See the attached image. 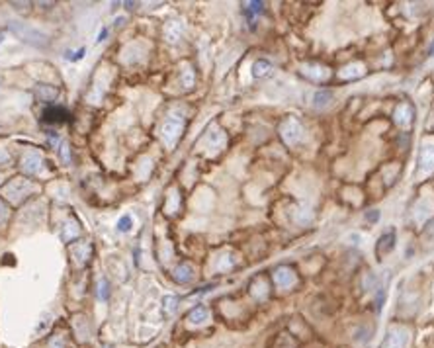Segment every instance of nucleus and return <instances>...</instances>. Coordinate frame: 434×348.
Returning a JSON list of instances; mask_svg holds the SVG:
<instances>
[{"instance_id": "1", "label": "nucleus", "mask_w": 434, "mask_h": 348, "mask_svg": "<svg viewBox=\"0 0 434 348\" xmlns=\"http://www.w3.org/2000/svg\"><path fill=\"white\" fill-rule=\"evenodd\" d=\"M409 330L405 327H391L381 342V348H407Z\"/></svg>"}, {"instance_id": "8", "label": "nucleus", "mask_w": 434, "mask_h": 348, "mask_svg": "<svg viewBox=\"0 0 434 348\" xmlns=\"http://www.w3.org/2000/svg\"><path fill=\"white\" fill-rule=\"evenodd\" d=\"M393 241H395V233H393V231H389V233L381 235V239H379V245H377V254L381 256V252H387V251H391V249H393Z\"/></svg>"}, {"instance_id": "12", "label": "nucleus", "mask_w": 434, "mask_h": 348, "mask_svg": "<svg viewBox=\"0 0 434 348\" xmlns=\"http://www.w3.org/2000/svg\"><path fill=\"white\" fill-rule=\"evenodd\" d=\"M268 71H270V63H266V61H258L252 67V75L254 77H264Z\"/></svg>"}, {"instance_id": "13", "label": "nucleus", "mask_w": 434, "mask_h": 348, "mask_svg": "<svg viewBox=\"0 0 434 348\" xmlns=\"http://www.w3.org/2000/svg\"><path fill=\"white\" fill-rule=\"evenodd\" d=\"M176 303H178V297H172V295L165 297V309H167V313H174Z\"/></svg>"}, {"instance_id": "2", "label": "nucleus", "mask_w": 434, "mask_h": 348, "mask_svg": "<svg viewBox=\"0 0 434 348\" xmlns=\"http://www.w3.org/2000/svg\"><path fill=\"white\" fill-rule=\"evenodd\" d=\"M282 137L287 145H298L302 139H303V127L298 119L289 117L282 123Z\"/></svg>"}, {"instance_id": "17", "label": "nucleus", "mask_w": 434, "mask_h": 348, "mask_svg": "<svg viewBox=\"0 0 434 348\" xmlns=\"http://www.w3.org/2000/svg\"><path fill=\"white\" fill-rule=\"evenodd\" d=\"M430 53H434V43H432V47H430Z\"/></svg>"}, {"instance_id": "15", "label": "nucleus", "mask_w": 434, "mask_h": 348, "mask_svg": "<svg viewBox=\"0 0 434 348\" xmlns=\"http://www.w3.org/2000/svg\"><path fill=\"white\" fill-rule=\"evenodd\" d=\"M98 297H100L102 301H106V299H108V282H106V280H102V282H100V291H98Z\"/></svg>"}, {"instance_id": "6", "label": "nucleus", "mask_w": 434, "mask_h": 348, "mask_svg": "<svg viewBox=\"0 0 434 348\" xmlns=\"http://www.w3.org/2000/svg\"><path fill=\"white\" fill-rule=\"evenodd\" d=\"M411 119H413V108L407 106V104H401V106L397 108V112H395V121H397L399 125L407 127V125H411Z\"/></svg>"}, {"instance_id": "10", "label": "nucleus", "mask_w": 434, "mask_h": 348, "mask_svg": "<svg viewBox=\"0 0 434 348\" xmlns=\"http://www.w3.org/2000/svg\"><path fill=\"white\" fill-rule=\"evenodd\" d=\"M131 227H133V217H131V215H123V217H119V221H117V231H121V233H129Z\"/></svg>"}, {"instance_id": "14", "label": "nucleus", "mask_w": 434, "mask_h": 348, "mask_svg": "<svg viewBox=\"0 0 434 348\" xmlns=\"http://www.w3.org/2000/svg\"><path fill=\"white\" fill-rule=\"evenodd\" d=\"M84 53H86V49H84V47H82V49H78V51H75V53L67 51V59H69V61H80V59L84 57Z\"/></svg>"}, {"instance_id": "3", "label": "nucleus", "mask_w": 434, "mask_h": 348, "mask_svg": "<svg viewBox=\"0 0 434 348\" xmlns=\"http://www.w3.org/2000/svg\"><path fill=\"white\" fill-rule=\"evenodd\" d=\"M43 121H47V123H69L71 114L61 106H49L43 112Z\"/></svg>"}, {"instance_id": "7", "label": "nucleus", "mask_w": 434, "mask_h": 348, "mask_svg": "<svg viewBox=\"0 0 434 348\" xmlns=\"http://www.w3.org/2000/svg\"><path fill=\"white\" fill-rule=\"evenodd\" d=\"M333 102V92L331 90H319V92H315V96H313V106L319 110V108H327L329 104Z\"/></svg>"}, {"instance_id": "9", "label": "nucleus", "mask_w": 434, "mask_h": 348, "mask_svg": "<svg viewBox=\"0 0 434 348\" xmlns=\"http://www.w3.org/2000/svg\"><path fill=\"white\" fill-rule=\"evenodd\" d=\"M206 319H208V309H206V307H196V309H192V311L188 313V321H190V323L200 325V323H204Z\"/></svg>"}, {"instance_id": "5", "label": "nucleus", "mask_w": 434, "mask_h": 348, "mask_svg": "<svg viewBox=\"0 0 434 348\" xmlns=\"http://www.w3.org/2000/svg\"><path fill=\"white\" fill-rule=\"evenodd\" d=\"M274 282L280 286V288H289L294 282H296V276L289 268H278L274 272Z\"/></svg>"}, {"instance_id": "16", "label": "nucleus", "mask_w": 434, "mask_h": 348, "mask_svg": "<svg viewBox=\"0 0 434 348\" xmlns=\"http://www.w3.org/2000/svg\"><path fill=\"white\" fill-rule=\"evenodd\" d=\"M106 36H108V28H104V30L100 32V36H98V41H104V39H106Z\"/></svg>"}, {"instance_id": "18", "label": "nucleus", "mask_w": 434, "mask_h": 348, "mask_svg": "<svg viewBox=\"0 0 434 348\" xmlns=\"http://www.w3.org/2000/svg\"><path fill=\"white\" fill-rule=\"evenodd\" d=\"M108 348H112V346H108Z\"/></svg>"}, {"instance_id": "4", "label": "nucleus", "mask_w": 434, "mask_h": 348, "mask_svg": "<svg viewBox=\"0 0 434 348\" xmlns=\"http://www.w3.org/2000/svg\"><path fill=\"white\" fill-rule=\"evenodd\" d=\"M434 170V145H424L418 156V172Z\"/></svg>"}, {"instance_id": "11", "label": "nucleus", "mask_w": 434, "mask_h": 348, "mask_svg": "<svg viewBox=\"0 0 434 348\" xmlns=\"http://www.w3.org/2000/svg\"><path fill=\"white\" fill-rule=\"evenodd\" d=\"M262 2H248L246 4V8H245V14L248 16V18H252V16H258L260 12H262Z\"/></svg>"}]
</instances>
